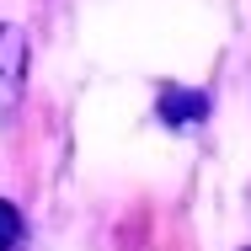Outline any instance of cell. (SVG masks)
<instances>
[{"mask_svg":"<svg viewBox=\"0 0 251 251\" xmlns=\"http://www.w3.org/2000/svg\"><path fill=\"white\" fill-rule=\"evenodd\" d=\"M27 59H32V43L22 27L0 22V123L16 112V101L27 91Z\"/></svg>","mask_w":251,"mask_h":251,"instance_id":"6da1fadb","label":"cell"},{"mask_svg":"<svg viewBox=\"0 0 251 251\" xmlns=\"http://www.w3.org/2000/svg\"><path fill=\"white\" fill-rule=\"evenodd\" d=\"M203 112H208L203 91H182V86H166V91H160V118H166L171 128L193 123V118H203Z\"/></svg>","mask_w":251,"mask_h":251,"instance_id":"7a4b0ae2","label":"cell"},{"mask_svg":"<svg viewBox=\"0 0 251 251\" xmlns=\"http://www.w3.org/2000/svg\"><path fill=\"white\" fill-rule=\"evenodd\" d=\"M22 241V214H16V203L0 198V251H11Z\"/></svg>","mask_w":251,"mask_h":251,"instance_id":"3957f363","label":"cell"}]
</instances>
